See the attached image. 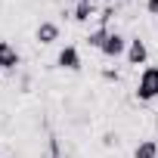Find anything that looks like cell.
Wrapping results in <instances>:
<instances>
[{
  "label": "cell",
  "mask_w": 158,
  "mask_h": 158,
  "mask_svg": "<svg viewBox=\"0 0 158 158\" xmlns=\"http://www.w3.org/2000/svg\"><path fill=\"white\" fill-rule=\"evenodd\" d=\"M136 99L139 102H152L158 99V65H146L139 71V81H136Z\"/></svg>",
  "instance_id": "cell-1"
},
{
  "label": "cell",
  "mask_w": 158,
  "mask_h": 158,
  "mask_svg": "<svg viewBox=\"0 0 158 158\" xmlns=\"http://www.w3.org/2000/svg\"><path fill=\"white\" fill-rule=\"evenodd\" d=\"M127 44H130V40H127L124 34L109 31V37H106V44H102V50H99V53H102L106 59H118V56H124V53H127Z\"/></svg>",
  "instance_id": "cell-2"
},
{
  "label": "cell",
  "mask_w": 158,
  "mask_h": 158,
  "mask_svg": "<svg viewBox=\"0 0 158 158\" xmlns=\"http://www.w3.org/2000/svg\"><path fill=\"white\" fill-rule=\"evenodd\" d=\"M56 65L65 68V71H81V53H77V47H62L59 56H56Z\"/></svg>",
  "instance_id": "cell-3"
},
{
  "label": "cell",
  "mask_w": 158,
  "mask_h": 158,
  "mask_svg": "<svg viewBox=\"0 0 158 158\" xmlns=\"http://www.w3.org/2000/svg\"><path fill=\"white\" fill-rule=\"evenodd\" d=\"M124 56H127V62H130V65H146V62H149V47H146L139 37H130V44H127V53H124Z\"/></svg>",
  "instance_id": "cell-4"
},
{
  "label": "cell",
  "mask_w": 158,
  "mask_h": 158,
  "mask_svg": "<svg viewBox=\"0 0 158 158\" xmlns=\"http://www.w3.org/2000/svg\"><path fill=\"white\" fill-rule=\"evenodd\" d=\"M34 37H37L40 44H56V40H59V25H56V22H40L37 31H34Z\"/></svg>",
  "instance_id": "cell-5"
},
{
  "label": "cell",
  "mask_w": 158,
  "mask_h": 158,
  "mask_svg": "<svg viewBox=\"0 0 158 158\" xmlns=\"http://www.w3.org/2000/svg\"><path fill=\"white\" fill-rule=\"evenodd\" d=\"M19 65V53L6 44V40H0V71H10Z\"/></svg>",
  "instance_id": "cell-6"
},
{
  "label": "cell",
  "mask_w": 158,
  "mask_h": 158,
  "mask_svg": "<svg viewBox=\"0 0 158 158\" xmlns=\"http://www.w3.org/2000/svg\"><path fill=\"white\" fill-rule=\"evenodd\" d=\"M133 158H158V143L155 139H143L133 149Z\"/></svg>",
  "instance_id": "cell-7"
},
{
  "label": "cell",
  "mask_w": 158,
  "mask_h": 158,
  "mask_svg": "<svg viewBox=\"0 0 158 158\" xmlns=\"http://www.w3.org/2000/svg\"><path fill=\"white\" fill-rule=\"evenodd\" d=\"M90 16H93V3H74V10H71L74 22H90Z\"/></svg>",
  "instance_id": "cell-8"
},
{
  "label": "cell",
  "mask_w": 158,
  "mask_h": 158,
  "mask_svg": "<svg viewBox=\"0 0 158 158\" xmlns=\"http://www.w3.org/2000/svg\"><path fill=\"white\" fill-rule=\"evenodd\" d=\"M106 37H109V28H96L93 34H87V44H90V47H96V50H102Z\"/></svg>",
  "instance_id": "cell-9"
},
{
  "label": "cell",
  "mask_w": 158,
  "mask_h": 158,
  "mask_svg": "<svg viewBox=\"0 0 158 158\" xmlns=\"http://www.w3.org/2000/svg\"><path fill=\"white\" fill-rule=\"evenodd\" d=\"M146 10H149L152 16H158V0H146Z\"/></svg>",
  "instance_id": "cell-10"
},
{
  "label": "cell",
  "mask_w": 158,
  "mask_h": 158,
  "mask_svg": "<svg viewBox=\"0 0 158 158\" xmlns=\"http://www.w3.org/2000/svg\"><path fill=\"white\" fill-rule=\"evenodd\" d=\"M74 3H93V0H74Z\"/></svg>",
  "instance_id": "cell-11"
}]
</instances>
